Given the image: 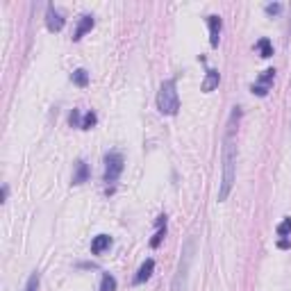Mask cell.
<instances>
[{
  "instance_id": "cell-17",
  "label": "cell",
  "mask_w": 291,
  "mask_h": 291,
  "mask_svg": "<svg viewBox=\"0 0 291 291\" xmlns=\"http://www.w3.org/2000/svg\"><path fill=\"white\" fill-rule=\"evenodd\" d=\"M96 123H98V116H96V111H86L82 116V130H91Z\"/></svg>"
},
{
  "instance_id": "cell-18",
  "label": "cell",
  "mask_w": 291,
  "mask_h": 291,
  "mask_svg": "<svg viewBox=\"0 0 291 291\" xmlns=\"http://www.w3.org/2000/svg\"><path fill=\"white\" fill-rule=\"evenodd\" d=\"M275 232H278V237L289 239V234H291V218H284V221L278 226V230H275Z\"/></svg>"
},
{
  "instance_id": "cell-7",
  "label": "cell",
  "mask_w": 291,
  "mask_h": 291,
  "mask_svg": "<svg viewBox=\"0 0 291 291\" xmlns=\"http://www.w3.org/2000/svg\"><path fill=\"white\" fill-rule=\"evenodd\" d=\"M207 25H209V46H212V48H218V41H221V30H223L221 16H216V14L207 16Z\"/></svg>"
},
{
  "instance_id": "cell-6",
  "label": "cell",
  "mask_w": 291,
  "mask_h": 291,
  "mask_svg": "<svg viewBox=\"0 0 291 291\" xmlns=\"http://www.w3.org/2000/svg\"><path fill=\"white\" fill-rule=\"evenodd\" d=\"M64 14L59 12L55 5H48V9H46V28L50 30V32H59V30L64 28Z\"/></svg>"
},
{
  "instance_id": "cell-15",
  "label": "cell",
  "mask_w": 291,
  "mask_h": 291,
  "mask_svg": "<svg viewBox=\"0 0 291 291\" xmlns=\"http://www.w3.org/2000/svg\"><path fill=\"white\" fill-rule=\"evenodd\" d=\"M71 82H73L75 86H86V84H89V73H86L84 69L73 71V75H71Z\"/></svg>"
},
{
  "instance_id": "cell-20",
  "label": "cell",
  "mask_w": 291,
  "mask_h": 291,
  "mask_svg": "<svg viewBox=\"0 0 291 291\" xmlns=\"http://www.w3.org/2000/svg\"><path fill=\"white\" fill-rule=\"evenodd\" d=\"M69 123L73 125V127H80V130H82V116H80V111H78V109H73V111H71V116H69Z\"/></svg>"
},
{
  "instance_id": "cell-4",
  "label": "cell",
  "mask_w": 291,
  "mask_h": 291,
  "mask_svg": "<svg viewBox=\"0 0 291 291\" xmlns=\"http://www.w3.org/2000/svg\"><path fill=\"white\" fill-rule=\"evenodd\" d=\"M123 166H125V160L121 152L111 150L105 155V182L107 185H116L121 177V173H123Z\"/></svg>"
},
{
  "instance_id": "cell-8",
  "label": "cell",
  "mask_w": 291,
  "mask_h": 291,
  "mask_svg": "<svg viewBox=\"0 0 291 291\" xmlns=\"http://www.w3.org/2000/svg\"><path fill=\"white\" fill-rule=\"evenodd\" d=\"M89 175H91V171H89V164H86L84 160H78V162H75L73 185H75V187H78V185H84V182L89 180Z\"/></svg>"
},
{
  "instance_id": "cell-5",
  "label": "cell",
  "mask_w": 291,
  "mask_h": 291,
  "mask_svg": "<svg viewBox=\"0 0 291 291\" xmlns=\"http://www.w3.org/2000/svg\"><path fill=\"white\" fill-rule=\"evenodd\" d=\"M273 78H275V71H273V69L264 71V73L257 78V82H255L253 86H250V91H253L255 96H259V98H264V96L268 94L271 84H273Z\"/></svg>"
},
{
  "instance_id": "cell-10",
  "label": "cell",
  "mask_w": 291,
  "mask_h": 291,
  "mask_svg": "<svg viewBox=\"0 0 291 291\" xmlns=\"http://www.w3.org/2000/svg\"><path fill=\"white\" fill-rule=\"evenodd\" d=\"M152 271H155V259L148 257L146 262L139 266V271H137V275H135V284H144L146 280L152 275Z\"/></svg>"
},
{
  "instance_id": "cell-11",
  "label": "cell",
  "mask_w": 291,
  "mask_h": 291,
  "mask_svg": "<svg viewBox=\"0 0 291 291\" xmlns=\"http://www.w3.org/2000/svg\"><path fill=\"white\" fill-rule=\"evenodd\" d=\"M218 82H221V73H218L216 69H207L205 80H203V91H205V94H212L218 86Z\"/></svg>"
},
{
  "instance_id": "cell-13",
  "label": "cell",
  "mask_w": 291,
  "mask_h": 291,
  "mask_svg": "<svg viewBox=\"0 0 291 291\" xmlns=\"http://www.w3.org/2000/svg\"><path fill=\"white\" fill-rule=\"evenodd\" d=\"M109 246H111L109 234H98V237H94V241H91V255H103Z\"/></svg>"
},
{
  "instance_id": "cell-19",
  "label": "cell",
  "mask_w": 291,
  "mask_h": 291,
  "mask_svg": "<svg viewBox=\"0 0 291 291\" xmlns=\"http://www.w3.org/2000/svg\"><path fill=\"white\" fill-rule=\"evenodd\" d=\"M37 289H39V273L34 271V273L30 275L28 284H25V291H37Z\"/></svg>"
},
{
  "instance_id": "cell-12",
  "label": "cell",
  "mask_w": 291,
  "mask_h": 291,
  "mask_svg": "<svg viewBox=\"0 0 291 291\" xmlns=\"http://www.w3.org/2000/svg\"><path fill=\"white\" fill-rule=\"evenodd\" d=\"M155 226H157V232H155V237L150 239V248H160L162 241H164V237H166V216H157Z\"/></svg>"
},
{
  "instance_id": "cell-23",
  "label": "cell",
  "mask_w": 291,
  "mask_h": 291,
  "mask_svg": "<svg viewBox=\"0 0 291 291\" xmlns=\"http://www.w3.org/2000/svg\"><path fill=\"white\" fill-rule=\"evenodd\" d=\"M7 196H9V187H7V185H5V187H3V203H5V200H7Z\"/></svg>"
},
{
  "instance_id": "cell-9",
  "label": "cell",
  "mask_w": 291,
  "mask_h": 291,
  "mask_svg": "<svg viewBox=\"0 0 291 291\" xmlns=\"http://www.w3.org/2000/svg\"><path fill=\"white\" fill-rule=\"evenodd\" d=\"M94 16L91 14H84V16H80V23H78V28H75V32H73V41H80V39L84 37L86 32H89L91 28H94Z\"/></svg>"
},
{
  "instance_id": "cell-14",
  "label": "cell",
  "mask_w": 291,
  "mask_h": 291,
  "mask_svg": "<svg viewBox=\"0 0 291 291\" xmlns=\"http://www.w3.org/2000/svg\"><path fill=\"white\" fill-rule=\"evenodd\" d=\"M255 50L259 53V57H264V59H268V57H273V43H271V39H259L257 43H255Z\"/></svg>"
},
{
  "instance_id": "cell-21",
  "label": "cell",
  "mask_w": 291,
  "mask_h": 291,
  "mask_svg": "<svg viewBox=\"0 0 291 291\" xmlns=\"http://www.w3.org/2000/svg\"><path fill=\"white\" fill-rule=\"evenodd\" d=\"M264 12H266L268 16H278V14L282 12V5H280V3H268L266 7H264Z\"/></svg>"
},
{
  "instance_id": "cell-22",
  "label": "cell",
  "mask_w": 291,
  "mask_h": 291,
  "mask_svg": "<svg viewBox=\"0 0 291 291\" xmlns=\"http://www.w3.org/2000/svg\"><path fill=\"white\" fill-rule=\"evenodd\" d=\"M289 246H291L289 239H280V241H278V248H282V250H284V248H289Z\"/></svg>"
},
{
  "instance_id": "cell-2",
  "label": "cell",
  "mask_w": 291,
  "mask_h": 291,
  "mask_svg": "<svg viewBox=\"0 0 291 291\" xmlns=\"http://www.w3.org/2000/svg\"><path fill=\"white\" fill-rule=\"evenodd\" d=\"M157 109L164 116H175L180 109V96H177V86L175 80H166L160 86V94H157Z\"/></svg>"
},
{
  "instance_id": "cell-1",
  "label": "cell",
  "mask_w": 291,
  "mask_h": 291,
  "mask_svg": "<svg viewBox=\"0 0 291 291\" xmlns=\"http://www.w3.org/2000/svg\"><path fill=\"white\" fill-rule=\"evenodd\" d=\"M239 107H234L232 116L228 121V132H226V141H223V177H221V189H218V203L228 200L230 191H232L234 177H237V146H234V132H237L239 123Z\"/></svg>"
},
{
  "instance_id": "cell-3",
  "label": "cell",
  "mask_w": 291,
  "mask_h": 291,
  "mask_svg": "<svg viewBox=\"0 0 291 291\" xmlns=\"http://www.w3.org/2000/svg\"><path fill=\"white\" fill-rule=\"evenodd\" d=\"M193 250H196V241H193V237H189L187 243H185V248H182L180 266H177L175 280H173V291H187V287H189V268H191Z\"/></svg>"
},
{
  "instance_id": "cell-16",
  "label": "cell",
  "mask_w": 291,
  "mask_h": 291,
  "mask_svg": "<svg viewBox=\"0 0 291 291\" xmlns=\"http://www.w3.org/2000/svg\"><path fill=\"white\" fill-rule=\"evenodd\" d=\"M100 291H116V278L109 273H103L100 278Z\"/></svg>"
}]
</instances>
